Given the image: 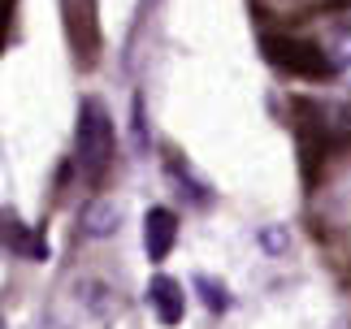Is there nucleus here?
<instances>
[{"instance_id":"4","label":"nucleus","mask_w":351,"mask_h":329,"mask_svg":"<svg viewBox=\"0 0 351 329\" xmlns=\"http://www.w3.org/2000/svg\"><path fill=\"white\" fill-rule=\"evenodd\" d=\"M173 239H178V217L169 208H147L143 217V247H147V260H165Z\"/></svg>"},{"instance_id":"1","label":"nucleus","mask_w":351,"mask_h":329,"mask_svg":"<svg viewBox=\"0 0 351 329\" xmlns=\"http://www.w3.org/2000/svg\"><path fill=\"white\" fill-rule=\"evenodd\" d=\"M74 143H78V169L87 178H100L113 160V117L100 100H83L78 104V130H74Z\"/></svg>"},{"instance_id":"5","label":"nucleus","mask_w":351,"mask_h":329,"mask_svg":"<svg viewBox=\"0 0 351 329\" xmlns=\"http://www.w3.org/2000/svg\"><path fill=\"white\" fill-rule=\"evenodd\" d=\"M78 221H83V234H91V239H109L113 230L121 226V208H117L113 199H91Z\"/></svg>"},{"instance_id":"3","label":"nucleus","mask_w":351,"mask_h":329,"mask_svg":"<svg viewBox=\"0 0 351 329\" xmlns=\"http://www.w3.org/2000/svg\"><path fill=\"white\" fill-rule=\"evenodd\" d=\"M147 304H152V312L160 317V325H178L182 312H186V295H182V286L173 278L156 273V278L147 282Z\"/></svg>"},{"instance_id":"7","label":"nucleus","mask_w":351,"mask_h":329,"mask_svg":"<svg viewBox=\"0 0 351 329\" xmlns=\"http://www.w3.org/2000/svg\"><path fill=\"white\" fill-rule=\"evenodd\" d=\"M195 286L204 291V304H208L213 312H226V308H230V291H226L221 282H213V278H204V273H199V278H195Z\"/></svg>"},{"instance_id":"6","label":"nucleus","mask_w":351,"mask_h":329,"mask_svg":"<svg viewBox=\"0 0 351 329\" xmlns=\"http://www.w3.org/2000/svg\"><path fill=\"white\" fill-rule=\"evenodd\" d=\"M5 243H9V252H22V256H31V260L44 256V243H35L31 234H26V226L18 221V217H9V226H5Z\"/></svg>"},{"instance_id":"2","label":"nucleus","mask_w":351,"mask_h":329,"mask_svg":"<svg viewBox=\"0 0 351 329\" xmlns=\"http://www.w3.org/2000/svg\"><path fill=\"white\" fill-rule=\"evenodd\" d=\"M265 57L278 65V70H291L295 78H326L334 70V61L308 39H291V35H265L261 39Z\"/></svg>"}]
</instances>
